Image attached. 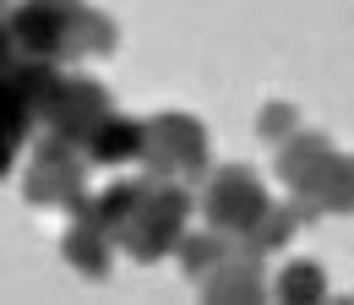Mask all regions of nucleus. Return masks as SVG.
I'll return each instance as SVG.
<instances>
[{
  "instance_id": "obj_1",
  "label": "nucleus",
  "mask_w": 354,
  "mask_h": 305,
  "mask_svg": "<svg viewBox=\"0 0 354 305\" xmlns=\"http://www.w3.org/2000/svg\"><path fill=\"white\" fill-rule=\"evenodd\" d=\"M93 207L104 218V229H109L136 261H153V257H164L169 246L185 240L191 196H185L180 185H169V174H142V180L109 185Z\"/></svg>"
},
{
  "instance_id": "obj_2",
  "label": "nucleus",
  "mask_w": 354,
  "mask_h": 305,
  "mask_svg": "<svg viewBox=\"0 0 354 305\" xmlns=\"http://www.w3.org/2000/svg\"><path fill=\"white\" fill-rule=\"evenodd\" d=\"M11 39L22 55L39 60H60V55H88V49H109L115 28L109 17L88 11L82 0H22L11 11Z\"/></svg>"
},
{
  "instance_id": "obj_3",
  "label": "nucleus",
  "mask_w": 354,
  "mask_h": 305,
  "mask_svg": "<svg viewBox=\"0 0 354 305\" xmlns=\"http://www.w3.org/2000/svg\"><path fill=\"white\" fill-rule=\"evenodd\" d=\"M202 213H207L213 229L245 240V234L272 213V196H267V185L245 169V164H229L223 174H213V185H207V196H202Z\"/></svg>"
},
{
  "instance_id": "obj_4",
  "label": "nucleus",
  "mask_w": 354,
  "mask_h": 305,
  "mask_svg": "<svg viewBox=\"0 0 354 305\" xmlns=\"http://www.w3.org/2000/svg\"><path fill=\"white\" fill-rule=\"evenodd\" d=\"M142 164L169 180L175 174L191 180L207 164V136L191 115H153V120H142Z\"/></svg>"
},
{
  "instance_id": "obj_5",
  "label": "nucleus",
  "mask_w": 354,
  "mask_h": 305,
  "mask_svg": "<svg viewBox=\"0 0 354 305\" xmlns=\"http://www.w3.org/2000/svg\"><path fill=\"white\" fill-rule=\"evenodd\" d=\"M22 191H28V202L77 207V202H82V158H77V142L49 136L44 147L33 153V169L22 180Z\"/></svg>"
},
{
  "instance_id": "obj_6",
  "label": "nucleus",
  "mask_w": 354,
  "mask_h": 305,
  "mask_svg": "<svg viewBox=\"0 0 354 305\" xmlns=\"http://www.w3.org/2000/svg\"><path fill=\"white\" fill-rule=\"evenodd\" d=\"M109 115V98L104 87L88 82V77H60L49 104L39 109V120L49 126V136H66V142H88V131Z\"/></svg>"
},
{
  "instance_id": "obj_7",
  "label": "nucleus",
  "mask_w": 354,
  "mask_h": 305,
  "mask_svg": "<svg viewBox=\"0 0 354 305\" xmlns=\"http://www.w3.org/2000/svg\"><path fill=\"white\" fill-rule=\"evenodd\" d=\"M333 142L327 136H316V131H300L295 142H283V153H278V180L295 191V207H300V218L316 213V185L327 180V169H333Z\"/></svg>"
},
{
  "instance_id": "obj_8",
  "label": "nucleus",
  "mask_w": 354,
  "mask_h": 305,
  "mask_svg": "<svg viewBox=\"0 0 354 305\" xmlns=\"http://www.w3.org/2000/svg\"><path fill=\"white\" fill-rule=\"evenodd\" d=\"M71 213H77V218H71V229H66V240H60V246H66V257L77 261L82 272L104 278V272H109V240H115V234L104 229V218H98V207H93L88 196H82Z\"/></svg>"
},
{
  "instance_id": "obj_9",
  "label": "nucleus",
  "mask_w": 354,
  "mask_h": 305,
  "mask_svg": "<svg viewBox=\"0 0 354 305\" xmlns=\"http://www.w3.org/2000/svg\"><path fill=\"white\" fill-rule=\"evenodd\" d=\"M39 115H33V104H28V93L17 87L11 77V66L0 71V174L11 169V158H17V147L28 142V126H33Z\"/></svg>"
},
{
  "instance_id": "obj_10",
  "label": "nucleus",
  "mask_w": 354,
  "mask_h": 305,
  "mask_svg": "<svg viewBox=\"0 0 354 305\" xmlns=\"http://www.w3.org/2000/svg\"><path fill=\"white\" fill-rule=\"evenodd\" d=\"M88 158L93 164H126V158H142V120H126V115H104L98 126L88 131Z\"/></svg>"
},
{
  "instance_id": "obj_11",
  "label": "nucleus",
  "mask_w": 354,
  "mask_h": 305,
  "mask_svg": "<svg viewBox=\"0 0 354 305\" xmlns=\"http://www.w3.org/2000/svg\"><path fill=\"white\" fill-rule=\"evenodd\" d=\"M354 207V158H333L327 180L316 185V213H349Z\"/></svg>"
},
{
  "instance_id": "obj_12",
  "label": "nucleus",
  "mask_w": 354,
  "mask_h": 305,
  "mask_svg": "<svg viewBox=\"0 0 354 305\" xmlns=\"http://www.w3.org/2000/svg\"><path fill=\"white\" fill-rule=\"evenodd\" d=\"M272 289H278V300H316V295H322V289H327V278H322V267H316V261H295V267H289V272H278V284H272Z\"/></svg>"
},
{
  "instance_id": "obj_13",
  "label": "nucleus",
  "mask_w": 354,
  "mask_h": 305,
  "mask_svg": "<svg viewBox=\"0 0 354 305\" xmlns=\"http://www.w3.org/2000/svg\"><path fill=\"white\" fill-rule=\"evenodd\" d=\"M283 120H289V109H267V115H262V136H267V142H272V136H289Z\"/></svg>"
},
{
  "instance_id": "obj_14",
  "label": "nucleus",
  "mask_w": 354,
  "mask_h": 305,
  "mask_svg": "<svg viewBox=\"0 0 354 305\" xmlns=\"http://www.w3.org/2000/svg\"><path fill=\"white\" fill-rule=\"evenodd\" d=\"M17 55H22V49H17V39H11V22H0V71L17 66Z\"/></svg>"
},
{
  "instance_id": "obj_15",
  "label": "nucleus",
  "mask_w": 354,
  "mask_h": 305,
  "mask_svg": "<svg viewBox=\"0 0 354 305\" xmlns=\"http://www.w3.org/2000/svg\"><path fill=\"white\" fill-rule=\"evenodd\" d=\"M0 6H6V0H0Z\"/></svg>"
}]
</instances>
